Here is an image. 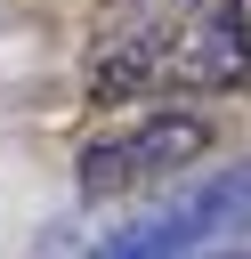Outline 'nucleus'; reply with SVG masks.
Masks as SVG:
<instances>
[{"mask_svg": "<svg viewBox=\"0 0 251 259\" xmlns=\"http://www.w3.org/2000/svg\"><path fill=\"white\" fill-rule=\"evenodd\" d=\"M219 146V121L211 113H138L130 130H105V138H89L81 146V202H138V194H154V186H170V178H186L202 154Z\"/></svg>", "mask_w": 251, "mask_h": 259, "instance_id": "f257e3e1", "label": "nucleus"}, {"mask_svg": "<svg viewBox=\"0 0 251 259\" xmlns=\"http://www.w3.org/2000/svg\"><path fill=\"white\" fill-rule=\"evenodd\" d=\"M170 81V40L162 32H130V40H105L97 65H89V97L97 105H121V97H154Z\"/></svg>", "mask_w": 251, "mask_h": 259, "instance_id": "20e7f679", "label": "nucleus"}, {"mask_svg": "<svg viewBox=\"0 0 251 259\" xmlns=\"http://www.w3.org/2000/svg\"><path fill=\"white\" fill-rule=\"evenodd\" d=\"M202 259H251V251H202Z\"/></svg>", "mask_w": 251, "mask_h": 259, "instance_id": "39448f33", "label": "nucleus"}, {"mask_svg": "<svg viewBox=\"0 0 251 259\" xmlns=\"http://www.w3.org/2000/svg\"><path fill=\"white\" fill-rule=\"evenodd\" d=\"M235 235H251V162L219 170L211 186L178 194V202L154 210V219L113 227L89 259H202L211 243H235Z\"/></svg>", "mask_w": 251, "mask_h": 259, "instance_id": "f03ea898", "label": "nucleus"}, {"mask_svg": "<svg viewBox=\"0 0 251 259\" xmlns=\"http://www.w3.org/2000/svg\"><path fill=\"white\" fill-rule=\"evenodd\" d=\"M170 73L194 89H243L251 81V8L243 0H194L186 32L170 40Z\"/></svg>", "mask_w": 251, "mask_h": 259, "instance_id": "7ed1b4c3", "label": "nucleus"}]
</instances>
